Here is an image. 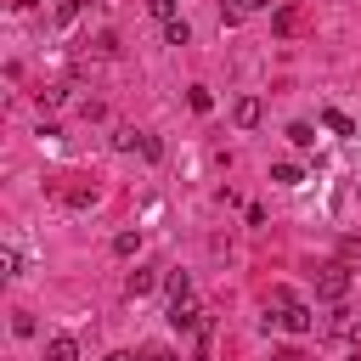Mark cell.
<instances>
[{
	"label": "cell",
	"instance_id": "6da1fadb",
	"mask_svg": "<svg viewBox=\"0 0 361 361\" xmlns=\"http://www.w3.org/2000/svg\"><path fill=\"white\" fill-rule=\"evenodd\" d=\"M265 322H276V327H282V333H293V338H305V333H310V327H316V310H310V305H299V299H293V305H282V310H276V316H271V310H265Z\"/></svg>",
	"mask_w": 361,
	"mask_h": 361
},
{
	"label": "cell",
	"instance_id": "7a4b0ae2",
	"mask_svg": "<svg viewBox=\"0 0 361 361\" xmlns=\"http://www.w3.org/2000/svg\"><path fill=\"white\" fill-rule=\"evenodd\" d=\"M316 293H322V299H344V293H350V271H344V265H322V271H316Z\"/></svg>",
	"mask_w": 361,
	"mask_h": 361
},
{
	"label": "cell",
	"instance_id": "3957f363",
	"mask_svg": "<svg viewBox=\"0 0 361 361\" xmlns=\"http://www.w3.org/2000/svg\"><path fill=\"white\" fill-rule=\"evenodd\" d=\"M169 327H175V333H203L209 322H203V310H197L192 299H175V305H169Z\"/></svg>",
	"mask_w": 361,
	"mask_h": 361
},
{
	"label": "cell",
	"instance_id": "277c9868",
	"mask_svg": "<svg viewBox=\"0 0 361 361\" xmlns=\"http://www.w3.org/2000/svg\"><path fill=\"white\" fill-rule=\"evenodd\" d=\"M259 118H265V107H259V96H237V102H231V124H237V130H254Z\"/></svg>",
	"mask_w": 361,
	"mask_h": 361
},
{
	"label": "cell",
	"instance_id": "5b68a950",
	"mask_svg": "<svg viewBox=\"0 0 361 361\" xmlns=\"http://www.w3.org/2000/svg\"><path fill=\"white\" fill-rule=\"evenodd\" d=\"M45 361H79V338L73 333H51L45 338Z\"/></svg>",
	"mask_w": 361,
	"mask_h": 361
},
{
	"label": "cell",
	"instance_id": "8992f818",
	"mask_svg": "<svg viewBox=\"0 0 361 361\" xmlns=\"http://www.w3.org/2000/svg\"><path fill=\"white\" fill-rule=\"evenodd\" d=\"M152 288H158V271H147V265H135V271L124 276V293H130V299H141V293H152Z\"/></svg>",
	"mask_w": 361,
	"mask_h": 361
},
{
	"label": "cell",
	"instance_id": "52a82bcc",
	"mask_svg": "<svg viewBox=\"0 0 361 361\" xmlns=\"http://www.w3.org/2000/svg\"><path fill=\"white\" fill-rule=\"evenodd\" d=\"M259 6H271V0H220V17H226V23H243V17L259 11Z\"/></svg>",
	"mask_w": 361,
	"mask_h": 361
},
{
	"label": "cell",
	"instance_id": "ba28073f",
	"mask_svg": "<svg viewBox=\"0 0 361 361\" xmlns=\"http://www.w3.org/2000/svg\"><path fill=\"white\" fill-rule=\"evenodd\" d=\"M164 45H192V28H186V17H169V23H164Z\"/></svg>",
	"mask_w": 361,
	"mask_h": 361
},
{
	"label": "cell",
	"instance_id": "9c48e42d",
	"mask_svg": "<svg viewBox=\"0 0 361 361\" xmlns=\"http://www.w3.org/2000/svg\"><path fill=\"white\" fill-rule=\"evenodd\" d=\"M271 180H276V186H299V180H305V169L282 158V164H271Z\"/></svg>",
	"mask_w": 361,
	"mask_h": 361
},
{
	"label": "cell",
	"instance_id": "30bf717a",
	"mask_svg": "<svg viewBox=\"0 0 361 361\" xmlns=\"http://www.w3.org/2000/svg\"><path fill=\"white\" fill-rule=\"evenodd\" d=\"M164 288H169V305H175V299H192V276H186V271H169Z\"/></svg>",
	"mask_w": 361,
	"mask_h": 361
},
{
	"label": "cell",
	"instance_id": "8fae6325",
	"mask_svg": "<svg viewBox=\"0 0 361 361\" xmlns=\"http://www.w3.org/2000/svg\"><path fill=\"white\" fill-rule=\"evenodd\" d=\"M327 130H333V135H355V118L338 113V107H327Z\"/></svg>",
	"mask_w": 361,
	"mask_h": 361
},
{
	"label": "cell",
	"instance_id": "7c38bea8",
	"mask_svg": "<svg viewBox=\"0 0 361 361\" xmlns=\"http://www.w3.org/2000/svg\"><path fill=\"white\" fill-rule=\"evenodd\" d=\"M135 248H141V231H118V237H113V254H118V259H130Z\"/></svg>",
	"mask_w": 361,
	"mask_h": 361
},
{
	"label": "cell",
	"instance_id": "4fadbf2b",
	"mask_svg": "<svg viewBox=\"0 0 361 361\" xmlns=\"http://www.w3.org/2000/svg\"><path fill=\"white\" fill-rule=\"evenodd\" d=\"M288 141H293V147H316V130L299 118V124H288Z\"/></svg>",
	"mask_w": 361,
	"mask_h": 361
},
{
	"label": "cell",
	"instance_id": "5bb4252c",
	"mask_svg": "<svg viewBox=\"0 0 361 361\" xmlns=\"http://www.w3.org/2000/svg\"><path fill=\"white\" fill-rule=\"evenodd\" d=\"M293 23H299V17H293V6H276V17H271V28H276V34H293Z\"/></svg>",
	"mask_w": 361,
	"mask_h": 361
},
{
	"label": "cell",
	"instance_id": "9a60e30c",
	"mask_svg": "<svg viewBox=\"0 0 361 361\" xmlns=\"http://www.w3.org/2000/svg\"><path fill=\"white\" fill-rule=\"evenodd\" d=\"M62 102H68V85H45L39 90V107H62Z\"/></svg>",
	"mask_w": 361,
	"mask_h": 361
},
{
	"label": "cell",
	"instance_id": "2e32d148",
	"mask_svg": "<svg viewBox=\"0 0 361 361\" xmlns=\"http://www.w3.org/2000/svg\"><path fill=\"white\" fill-rule=\"evenodd\" d=\"M135 152H141L147 164H158V158H164V141H158V135H141V147H135Z\"/></svg>",
	"mask_w": 361,
	"mask_h": 361
},
{
	"label": "cell",
	"instance_id": "e0dca14e",
	"mask_svg": "<svg viewBox=\"0 0 361 361\" xmlns=\"http://www.w3.org/2000/svg\"><path fill=\"white\" fill-rule=\"evenodd\" d=\"M113 147H118V152H135V147H141V130H118Z\"/></svg>",
	"mask_w": 361,
	"mask_h": 361
},
{
	"label": "cell",
	"instance_id": "ac0fdd59",
	"mask_svg": "<svg viewBox=\"0 0 361 361\" xmlns=\"http://www.w3.org/2000/svg\"><path fill=\"white\" fill-rule=\"evenodd\" d=\"M11 333H17V338H34V316L17 310V316H11Z\"/></svg>",
	"mask_w": 361,
	"mask_h": 361
},
{
	"label": "cell",
	"instance_id": "d6986e66",
	"mask_svg": "<svg viewBox=\"0 0 361 361\" xmlns=\"http://www.w3.org/2000/svg\"><path fill=\"white\" fill-rule=\"evenodd\" d=\"M79 11H85V0H62V6H56V23H73Z\"/></svg>",
	"mask_w": 361,
	"mask_h": 361
},
{
	"label": "cell",
	"instance_id": "ffe728a7",
	"mask_svg": "<svg viewBox=\"0 0 361 361\" xmlns=\"http://www.w3.org/2000/svg\"><path fill=\"white\" fill-rule=\"evenodd\" d=\"M147 11H152L158 23H169V17H175V0H147Z\"/></svg>",
	"mask_w": 361,
	"mask_h": 361
},
{
	"label": "cell",
	"instance_id": "44dd1931",
	"mask_svg": "<svg viewBox=\"0 0 361 361\" xmlns=\"http://www.w3.org/2000/svg\"><path fill=\"white\" fill-rule=\"evenodd\" d=\"M141 361H180V355H175V350H164V344H147V350H141Z\"/></svg>",
	"mask_w": 361,
	"mask_h": 361
},
{
	"label": "cell",
	"instance_id": "7402d4cb",
	"mask_svg": "<svg viewBox=\"0 0 361 361\" xmlns=\"http://www.w3.org/2000/svg\"><path fill=\"white\" fill-rule=\"evenodd\" d=\"M192 107H197V113H209V107H214V96H209L203 85H192Z\"/></svg>",
	"mask_w": 361,
	"mask_h": 361
},
{
	"label": "cell",
	"instance_id": "603a6c76",
	"mask_svg": "<svg viewBox=\"0 0 361 361\" xmlns=\"http://www.w3.org/2000/svg\"><path fill=\"white\" fill-rule=\"evenodd\" d=\"M0 265H6V276H17V271H23V254H17V248H6V254H0Z\"/></svg>",
	"mask_w": 361,
	"mask_h": 361
},
{
	"label": "cell",
	"instance_id": "cb8c5ba5",
	"mask_svg": "<svg viewBox=\"0 0 361 361\" xmlns=\"http://www.w3.org/2000/svg\"><path fill=\"white\" fill-rule=\"evenodd\" d=\"M276 361H305V355H299V350L288 344V350H276Z\"/></svg>",
	"mask_w": 361,
	"mask_h": 361
},
{
	"label": "cell",
	"instance_id": "d4e9b609",
	"mask_svg": "<svg viewBox=\"0 0 361 361\" xmlns=\"http://www.w3.org/2000/svg\"><path fill=\"white\" fill-rule=\"evenodd\" d=\"M350 338H355V344H361V316H355V322H350Z\"/></svg>",
	"mask_w": 361,
	"mask_h": 361
},
{
	"label": "cell",
	"instance_id": "484cf974",
	"mask_svg": "<svg viewBox=\"0 0 361 361\" xmlns=\"http://www.w3.org/2000/svg\"><path fill=\"white\" fill-rule=\"evenodd\" d=\"M102 361H135V355H124V350H113V355H102Z\"/></svg>",
	"mask_w": 361,
	"mask_h": 361
}]
</instances>
